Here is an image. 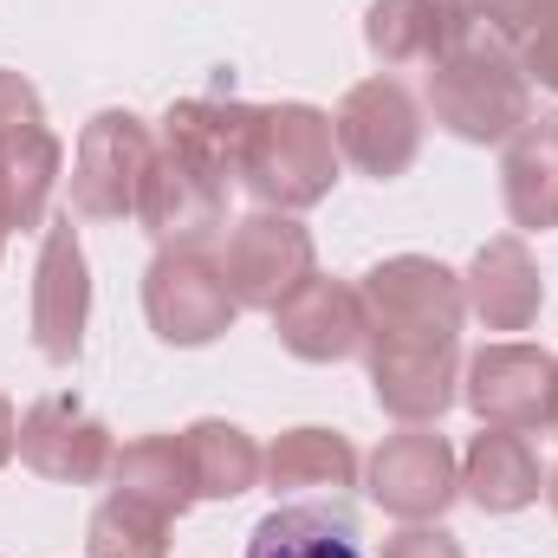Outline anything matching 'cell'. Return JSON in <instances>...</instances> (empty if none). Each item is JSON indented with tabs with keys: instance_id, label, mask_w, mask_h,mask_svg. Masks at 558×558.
I'll list each match as a JSON object with an SVG mask.
<instances>
[{
	"instance_id": "7402d4cb",
	"label": "cell",
	"mask_w": 558,
	"mask_h": 558,
	"mask_svg": "<svg viewBox=\"0 0 558 558\" xmlns=\"http://www.w3.org/2000/svg\"><path fill=\"white\" fill-rule=\"evenodd\" d=\"M65 169V149L46 124H26L20 137L0 143V228H39L46 221V195Z\"/></svg>"
},
{
	"instance_id": "d4e9b609",
	"label": "cell",
	"mask_w": 558,
	"mask_h": 558,
	"mask_svg": "<svg viewBox=\"0 0 558 558\" xmlns=\"http://www.w3.org/2000/svg\"><path fill=\"white\" fill-rule=\"evenodd\" d=\"M169 526H175V513H162V507H149L137 494H111L98 513H92V526H85V553L92 558H169Z\"/></svg>"
},
{
	"instance_id": "ac0fdd59",
	"label": "cell",
	"mask_w": 558,
	"mask_h": 558,
	"mask_svg": "<svg viewBox=\"0 0 558 558\" xmlns=\"http://www.w3.org/2000/svg\"><path fill=\"white\" fill-rule=\"evenodd\" d=\"M247 124H254V105H241V98H228V92H208V98L169 105L156 143H169L175 156H189V162H202V169H215V175L234 182L241 149H247Z\"/></svg>"
},
{
	"instance_id": "30bf717a",
	"label": "cell",
	"mask_w": 558,
	"mask_h": 558,
	"mask_svg": "<svg viewBox=\"0 0 558 558\" xmlns=\"http://www.w3.org/2000/svg\"><path fill=\"white\" fill-rule=\"evenodd\" d=\"M228 215V175L175 156L169 143H156L149 156V175H143L137 195V221L162 241V247H202Z\"/></svg>"
},
{
	"instance_id": "4316f807",
	"label": "cell",
	"mask_w": 558,
	"mask_h": 558,
	"mask_svg": "<svg viewBox=\"0 0 558 558\" xmlns=\"http://www.w3.org/2000/svg\"><path fill=\"white\" fill-rule=\"evenodd\" d=\"M26 124H46V111H39V92H33L20 72H7V65H0V143L20 137Z\"/></svg>"
},
{
	"instance_id": "4fadbf2b",
	"label": "cell",
	"mask_w": 558,
	"mask_h": 558,
	"mask_svg": "<svg viewBox=\"0 0 558 558\" xmlns=\"http://www.w3.org/2000/svg\"><path fill=\"white\" fill-rule=\"evenodd\" d=\"M274 325H279V344H286L292 357H305V364H338V357L364 351V299H357V286H344V279L312 274L274 312Z\"/></svg>"
},
{
	"instance_id": "cb8c5ba5",
	"label": "cell",
	"mask_w": 558,
	"mask_h": 558,
	"mask_svg": "<svg viewBox=\"0 0 558 558\" xmlns=\"http://www.w3.org/2000/svg\"><path fill=\"white\" fill-rule=\"evenodd\" d=\"M111 481L124 487V494H137L149 507H162V513H189V500H195V481H189V454H182V435H137L131 448H118V461H111Z\"/></svg>"
},
{
	"instance_id": "7a4b0ae2",
	"label": "cell",
	"mask_w": 558,
	"mask_h": 558,
	"mask_svg": "<svg viewBox=\"0 0 558 558\" xmlns=\"http://www.w3.org/2000/svg\"><path fill=\"white\" fill-rule=\"evenodd\" d=\"M234 175L247 182V195L260 208H279V215H299V208L325 202L331 182H338L331 118L312 111V105H254L247 149H241Z\"/></svg>"
},
{
	"instance_id": "d6a6232c",
	"label": "cell",
	"mask_w": 558,
	"mask_h": 558,
	"mask_svg": "<svg viewBox=\"0 0 558 558\" xmlns=\"http://www.w3.org/2000/svg\"><path fill=\"white\" fill-rule=\"evenodd\" d=\"M0 247H7V228H0Z\"/></svg>"
},
{
	"instance_id": "484cf974",
	"label": "cell",
	"mask_w": 558,
	"mask_h": 558,
	"mask_svg": "<svg viewBox=\"0 0 558 558\" xmlns=\"http://www.w3.org/2000/svg\"><path fill=\"white\" fill-rule=\"evenodd\" d=\"M553 7H558V0H474V13H481V20L507 39V46H520V39H526V33H533Z\"/></svg>"
},
{
	"instance_id": "7c38bea8",
	"label": "cell",
	"mask_w": 558,
	"mask_h": 558,
	"mask_svg": "<svg viewBox=\"0 0 558 558\" xmlns=\"http://www.w3.org/2000/svg\"><path fill=\"white\" fill-rule=\"evenodd\" d=\"M553 384H558V357L533 351V344H487L468 364V403L487 428H546L553 416Z\"/></svg>"
},
{
	"instance_id": "ba28073f",
	"label": "cell",
	"mask_w": 558,
	"mask_h": 558,
	"mask_svg": "<svg viewBox=\"0 0 558 558\" xmlns=\"http://www.w3.org/2000/svg\"><path fill=\"white\" fill-rule=\"evenodd\" d=\"M454 494H461V461L428 422H410L403 435H384V448L371 454V500L410 526L441 520Z\"/></svg>"
},
{
	"instance_id": "4dcf8cb0",
	"label": "cell",
	"mask_w": 558,
	"mask_h": 558,
	"mask_svg": "<svg viewBox=\"0 0 558 558\" xmlns=\"http://www.w3.org/2000/svg\"><path fill=\"white\" fill-rule=\"evenodd\" d=\"M546 500H553V513H558V468L546 474Z\"/></svg>"
},
{
	"instance_id": "5b68a950",
	"label": "cell",
	"mask_w": 558,
	"mask_h": 558,
	"mask_svg": "<svg viewBox=\"0 0 558 558\" xmlns=\"http://www.w3.org/2000/svg\"><path fill=\"white\" fill-rule=\"evenodd\" d=\"M143 312L162 344H208L234 325L241 299L228 292L221 260H208L202 247H162L143 274Z\"/></svg>"
},
{
	"instance_id": "d6986e66",
	"label": "cell",
	"mask_w": 558,
	"mask_h": 558,
	"mask_svg": "<svg viewBox=\"0 0 558 558\" xmlns=\"http://www.w3.org/2000/svg\"><path fill=\"white\" fill-rule=\"evenodd\" d=\"M247 558H371V553H364L357 520L338 500H292V507H274L254 526Z\"/></svg>"
},
{
	"instance_id": "1f68e13d",
	"label": "cell",
	"mask_w": 558,
	"mask_h": 558,
	"mask_svg": "<svg viewBox=\"0 0 558 558\" xmlns=\"http://www.w3.org/2000/svg\"><path fill=\"white\" fill-rule=\"evenodd\" d=\"M546 428L558 435V384H553V416H546Z\"/></svg>"
},
{
	"instance_id": "e0dca14e",
	"label": "cell",
	"mask_w": 558,
	"mask_h": 558,
	"mask_svg": "<svg viewBox=\"0 0 558 558\" xmlns=\"http://www.w3.org/2000/svg\"><path fill=\"white\" fill-rule=\"evenodd\" d=\"M539 481H546L539 448H533V435H520V428H487V435H474V448L461 454V487H468V500L487 507V513H520V507H533V500H539Z\"/></svg>"
},
{
	"instance_id": "3957f363",
	"label": "cell",
	"mask_w": 558,
	"mask_h": 558,
	"mask_svg": "<svg viewBox=\"0 0 558 558\" xmlns=\"http://www.w3.org/2000/svg\"><path fill=\"white\" fill-rule=\"evenodd\" d=\"M357 299H364V344H454L468 318L461 279L422 254H397L377 274H364Z\"/></svg>"
},
{
	"instance_id": "9a60e30c",
	"label": "cell",
	"mask_w": 558,
	"mask_h": 558,
	"mask_svg": "<svg viewBox=\"0 0 558 558\" xmlns=\"http://www.w3.org/2000/svg\"><path fill=\"white\" fill-rule=\"evenodd\" d=\"M364 364L397 422H435L454 403V344H364Z\"/></svg>"
},
{
	"instance_id": "83f0119b",
	"label": "cell",
	"mask_w": 558,
	"mask_h": 558,
	"mask_svg": "<svg viewBox=\"0 0 558 558\" xmlns=\"http://www.w3.org/2000/svg\"><path fill=\"white\" fill-rule=\"evenodd\" d=\"M513 52H520L526 78H539L546 92H558V7L533 26V33H526V39H520V46H513Z\"/></svg>"
},
{
	"instance_id": "5bb4252c",
	"label": "cell",
	"mask_w": 558,
	"mask_h": 558,
	"mask_svg": "<svg viewBox=\"0 0 558 558\" xmlns=\"http://www.w3.org/2000/svg\"><path fill=\"white\" fill-rule=\"evenodd\" d=\"M461 299H468V312H474L487 331H526V325L539 318V305H546V279L533 267L526 241H520V234L487 241V247L474 254L468 279H461Z\"/></svg>"
},
{
	"instance_id": "44dd1931",
	"label": "cell",
	"mask_w": 558,
	"mask_h": 558,
	"mask_svg": "<svg viewBox=\"0 0 558 558\" xmlns=\"http://www.w3.org/2000/svg\"><path fill=\"white\" fill-rule=\"evenodd\" d=\"M260 474L274 481V494H331L338 500L344 487H357V448L331 428H292L267 448Z\"/></svg>"
},
{
	"instance_id": "836d02e7",
	"label": "cell",
	"mask_w": 558,
	"mask_h": 558,
	"mask_svg": "<svg viewBox=\"0 0 558 558\" xmlns=\"http://www.w3.org/2000/svg\"><path fill=\"white\" fill-rule=\"evenodd\" d=\"M461 7H474V0H461Z\"/></svg>"
},
{
	"instance_id": "8fae6325",
	"label": "cell",
	"mask_w": 558,
	"mask_h": 558,
	"mask_svg": "<svg viewBox=\"0 0 558 558\" xmlns=\"http://www.w3.org/2000/svg\"><path fill=\"white\" fill-rule=\"evenodd\" d=\"M20 461L46 481H72V487H92L111 474L118 461V441L111 428L92 416L78 397H39L26 416H20Z\"/></svg>"
},
{
	"instance_id": "8992f818",
	"label": "cell",
	"mask_w": 558,
	"mask_h": 558,
	"mask_svg": "<svg viewBox=\"0 0 558 558\" xmlns=\"http://www.w3.org/2000/svg\"><path fill=\"white\" fill-rule=\"evenodd\" d=\"M221 274H228V292L254 312H279L305 279H312V234L279 215V208H260L247 221L228 228V247H221Z\"/></svg>"
},
{
	"instance_id": "277c9868",
	"label": "cell",
	"mask_w": 558,
	"mask_h": 558,
	"mask_svg": "<svg viewBox=\"0 0 558 558\" xmlns=\"http://www.w3.org/2000/svg\"><path fill=\"white\" fill-rule=\"evenodd\" d=\"M149 156H156V137L137 111H98L72 149V215H85V221L137 215Z\"/></svg>"
},
{
	"instance_id": "52a82bcc",
	"label": "cell",
	"mask_w": 558,
	"mask_h": 558,
	"mask_svg": "<svg viewBox=\"0 0 558 558\" xmlns=\"http://www.w3.org/2000/svg\"><path fill=\"white\" fill-rule=\"evenodd\" d=\"M331 137H338V156L344 162H357L364 175L390 182V175H403L416 162L422 111L397 78H364V85L344 92V105L331 118Z\"/></svg>"
},
{
	"instance_id": "f546056e",
	"label": "cell",
	"mask_w": 558,
	"mask_h": 558,
	"mask_svg": "<svg viewBox=\"0 0 558 558\" xmlns=\"http://www.w3.org/2000/svg\"><path fill=\"white\" fill-rule=\"evenodd\" d=\"M13 448H20V416H13V403L0 397V468L13 461Z\"/></svg>"
},
{
	"instance_id": "6da1fadb",
	"label": "cell",
	"mask_w": 558,
	"mask_h": 558,
	"mask_svg": "<svg viewBox=\"0 0 558 558\" xmlns=\"http://www.w3.org/2000/svg\"><path fill=\"white\" fill-rule=\"evenodd\" d=\"M428 111L461 143H507L533 118V78L520 52L474 7H461L441 59L428 65Z\"/></svg>"
},
{
	"instance_id": "9c48e42d",
	"label": "cell",
	"mask_w": 558,
	"mask_h": 558,
	"mask_svg": "<svg viewBox=\"0 0 558 558\" xmlns=\"http://www.w3.org/2000/svg\"><path fill=\"white\" fill-rule=\"evenodd\" d=\"M85 318H92V267L78 247L72 215H59L39 241L33 267V344L46 364H72L85 351Z\"/></svg>"
},
{
	"instance_id": "603a6c76",
	"label": "cell",
	"mask_w": 558,
	"mask_h": 558,
	"mask_svg": "<svg viewBox=\"0 0 558 558\" xmlns=\"http://www.w3.org/2000/svg\"><path fill=\"white\" fill-rule=\"evenodd\" d=\"M182 454H189V481H195V500H234L260 481L267 454L254 448L247 428L234 422H195L182 435Z\"/></svg>"
},
{
	"instance_id": "2e32d148",
	"label": "cell",
	"mask_w": 558,
	"mask_h": 558,
	"mask_svg": "<svg viewBox=\"0 0 558 558\" xmlns=\"http://www.w3.org/2000/svg\"><path fill=\"white\" fill-rule=\"evenodd\" d=\"M500 195H507L513 228H526V234L558 228V118H526V124L507 137Z\"/></svg>"
},
{
	"instance_id": "ffe728a7",
	"label": "cell",
	"mask_w": 558,
	"mask_h": 558,
	"mask_svg": "<svg viewBox=\"0 0 558 558\" xmlns=\"http://www.w3.org/2000/svg\"><path fill=\"white\" fill-rule=\"evenodd\" d=\"M454 20H461V0H377L364 13V46H371V59L384 72L435 65Z\"/></svg>"
},
{
	"instance_id": "f1b7e54d",
	"label": "cell",
	"mask_w": 558,
	"mask_h": 558,
	"mask_svg": "<svg viewBox=\"0 0 558 558\" xmlns=\"http://www.w3.org/2000/svg\"><path fill=\"white\" fill-rule=\"evenodd\" d=\"M384 558H461V546H454L441 526H403V533L384 546Z\"/></svg>"
}]
</instances>
